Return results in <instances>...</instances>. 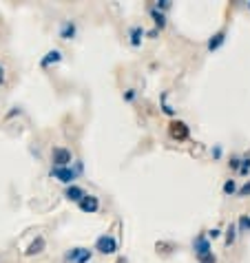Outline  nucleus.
Returning a JSON list of instances; mask_svg holds the SVG:
<instances>
[{"label":"nucleus","mask_w":250,"mask_h":263,"mask_svg":"<svg viewBox=\"0 0 250 263\" xmlns=\"http://www.w3.org/2000/svg\"><path fill=\"white\" fill-rule=\"evenodd\" d=\"M82 173V161H75V168L71 166H62V168H51V177L58 181H62V184L71 186L75 179H78V175Z\"/></svg>","instance_id":"1"},{"label":"nucleus","mask_w":250,"mask_h":263,"mask_svg":"<svg viewBox=\"0 0 250 263\" xmlns=\"http://www.w3.org/2000/svg\"><path fill=\"white\" fill-rule=\"evenodd\" d=\"M73 164V153L64 146H53L51 148V168H62V166Z\"/></svg>","instance_id":"2"},{"label":"nucleus","mask_w":250,"mask_h":263,"mask_svg":"<svg viewBox=\"0 0 250 263\" xmlns=\"http://www.w3.org/2000/svg\"><path fill=\"white\" fill-rule=\"evenodd\" d=\"M93 259V250H89V248H71V250H67V255H64V261L67 263H89Z\"/></svg>","instance_id":"3"},{"label":"nucleus","mask_w":250,"mask_h":263,"mask_svg":"<svg viewBox=\"0 0 250 263\" xmlns=\"http://www.w3.org/2000/svg\"><path fill=\"white\" fill-rule=\"evenodd\" d=\"M96 250L100 255H115L117 252V239L113 234H100L96 239Z\"/></svg>","instance_id":"4"},{"label":"nucleus","mask_w":250,"mask_h":263,"mask_svg":"<svg viewBox=\"0 0 250 263\" xmlns=\"http://www.w3.org/2000/svg\"><path fill=\"white\" fill-rule=\"evenodd\" d=\"M168 133H171L173 140L184 142V140H188V135H191V128H188V124L182 122V119H173V122L168 124Z\"/></svg>","instance_id":"5"},{"label":"nucleus","mask_w":250,"mask_h":263,"mask_svg":"<svg viewBox=\"0 0 250 263\" xmlns=\"http://www.w3.org/2000/svg\"><path fill=\"white\" fill-rule=\"evenodd\" d=\"M193 250H195V257H201L206 255V252H213V246H210V239L206 237L204 232L197 234L195 239H193Z\"/></svg>","instance_id":"6"},{"label":"nucleus","mask_w":250,"mask_h":263,"mask_svg":"<svg viewBox=\"0 0 250 263\" xmlns=\"http://www.w3.org/2000/svg\"><path fill=\"white\" fill-rule=\"evenodd\" d=\"M78 208L82 210V212L93 214V212H98V210H100V199H98L96 195H84V197L78 202Z\"/></svg>","instance_id":"7"},{"label":"nucleus","mask_w":250,"mask_h":263,"mask_svg":"<svg viewBox=\"0 0 250 263\" xmlns=\"http://www.w3.org/2000/svg\"><path fill=\"white\" fill-rule=\"evenodd\" d=\"M75 33H78V25H75V20H62V22H60L58 36L62 38V40H73Z\"/></svg>","instance_id":"8"},{"label":"nucleus","mask_w":250,"mask_h":263,"mask_svg":"<svg viewBox=\"0 0 250 263\" xmlns=\"http://www.w3.org/2000/svg\"><path fill=\"white\" fill-rule=\"evenodd\" d=\"M60 60H62V51H60V49H51V51H47V53L42 55L40 66H42V69H49V66L58 64Z\"/></svg>","instance_id":"9"},{"label":"nucleus","mask_w":250,"mask_h":263,"mask_svg":"<svg viewBox=\"0 0 250 263\" xmlns=\"http://www.w3.org/2000/svg\"><path fill=\"white\" fill-rule=\"evenodd\" d=\"M224 42H226V29H219L217 33H213V36L208 38L206 49H208V51H217V49H221V47H224Z\"/></svg>","instance_id":"10"},{"label":"nucleus","mask_w":250,"mask_h":263,"mask_svg":"<svg viewBox=\"0 0 250 263\" xmlns=\"http://www.w3.org/2000/svg\"><path fill=\"white\" fill-rule=\"evenodd\" d=\"M149 13H150V18H153V22H155V29L162 31L164 27H166V22H168L166 13H162V11H157V9H153V4H149Z\"/></svg>","instance_id":"11"},{"label":"nucleus","mask_w":250,"mask_h":263,"mask_svg":"<svg viewBox=\"0 0 250 263\" xmlns=\"http://www.w3.org/2000/svg\"><path fill=\"white\" fill-rule=\"evenodd\" d=\"M146 36V31H144V27L142 25H133L129 29V38H131V47H140L142 45V38Z\"/></svg>","instance_id":"12"},{"label":"nucleus","mask_w":250,"mask_h":263,"mask_svg":"<svg viewBox=\"0 0 250 263\" xmlns=\"http://www.w3.org/2000/svg\"><path fill=\"white\" fill-rule=\"evenodd\" d=\"M45 246H47V241H45V237H40V234H38V237L34 239V241L29 243V248H27V252L25 255L27 257H34V255H40L42 250H45Z\"/></svg>","instance_id":"13"},{"label":"nucleus","mask_w":250,"mask_h":263,"mask_svg":"<svg viewBox=\"0 0 250 263\" xmlns=\"http://www.w3.org/2000/svg\"><path fill=\"white\" fill-rule=\"evenodd\" d=\"M84 195H87V193H84V188H80V186H75V184L67 186V190H64V197H67L69 202H75V204H78Z\"/></svg>","instance_id":"14"},{"label":"nucleus","mask_w":250,"mask_h":263,"mask_svg":"<svg viewBox=\"0 0 250 263\" xmlns=\"http://www.w3.org/2000/svg\"><path fill=\"white\" fill-rule=\"evenodd\" d=\"M237 234H239V232H237V223H230V226L226 228V239H224L226 246H228V248L233 246V243L237 241Z\"/></svg>","instance_id":"15"},{"label":"nucleus","mask_w":250,"mask_h":263,"mask_svg":"<svg viewBox=\"0 0 250 263\" xmlns=\"http://www.w3.org/2000/svg\"><path fill=\"white\" fill-rule=\"evenodd\" d=\"M159 102H162V113H166V115H171V117L175 115V108L168 104V93H166V91L159 95Z\"/></svg>","instance_id":"16"},{"label":"nucleus","mask_w":250,"mask_h":263,"mask_svg":"<svg viewBox=\"0 0 250 263\" xmlns=\"http://www.w3.org/2000/svg\"><path fill=\"white\" fill-rule=\"evenodd\" d=\"M237 179H226L224 186H221V190H224V195H237Z\"/></svg>","instance_id":"17"},{"label":"nucleus","mask_w":250,"mask_h":263,"mask_svg":"<svg viewBox=\"0 0 250 263\" xmlns=\"http://www.w3.org/2000/svg\"><path fill=\"white\" fill-rule=\"evenodd\" d=\"M237 232H250V214H242L237 219Z\"/></svg>","instance_id":"18"},{"label":"nucleus","mask_w":250,"mask_h":263,"mask_svg":"<svg viewBox=\"0 0 250 263\" xmlns=\"http://www.w3.org/2000/svg\"><path fill=\"white\" fill-rule=\"evenodd\" d=\"M239 175H242V177H248V175H250V155L242 157V166H239Z\"/></svg>","instance_id":"19"},{"label":"nucleus","mask_w":250,"mask_h":263,"mask_svg":"<svg viewBox=\"0 0 250 263\" xmlns=\"http://www.w3.org/2000/svg\"><path fill=\"white\" fill-rule=\"evenodd\" d=\"M173 7V2L171 0H157V2H153V9H157V11H168V9Z\"/></svg>","instance_id":"20"},{"label":"nucleus","mask_w":250,"mask_h":263,"mask_svg":"<svg viewBox=\"0 0 250 263\" xmlns=\"http://www.w3.org/2000/svg\"><path fill=\"white\" fill-rule=\"evenodd\" d=\"M228 166H230V170H237V173H239V166H242V157H239V155H230Z\"/></svg>","instance_id":"21"},{"label":"nucleus","mask_w":250,"mask_h":263,"mask_svg":"<svg viewBox=\"0 0 250 263\" xmlns=\"http://www.w3.org/2000/svg\"><path fill=\"white\" fill-rule=\"evenodd\" d=\"M135 98H138V89H126L124 91V102H135Z\"/></svg>","instance_id":"22"},{"label":"nucleus","mask_w":250,"mask_h":263,"mask_svg":"<svg viewBox=\"0 0 250 263\" xmlns=\"http://www.w3.org/2000/svg\"><path fill=\"white\" fill-rule=\"evenodd\" d=\"M197 261H200V263H217V257L213 255V252H206V255L197 257Z\"/></svg>","instance_id":"23"},{"label":"nucleus","mask_w":250,"mask_h":263,"mask_svg":"<svg viewBox=\"0 0 250 263\" xmlns=\"http://www.w3.org/2000/svg\"><path fill=\"white\" fill-rule=\"evenodd\" d=\"M237 197H250V181H246L244 186L237 188Z\"/></svg>","instance_id":"24"},{"label":"nucleus","mask_w":250,"mask_h":263,"mask_svg":"<svg viewBox=\"0 0 250 263\" xmlns=\"http://www.w3.org/2000/svg\"><path fill=\"white\" fill-rule=\"evenodd\" d=\"M221 153H224V148H221L219 144L213 146V159H221Z\"/></svg>","instance_id":"25"},{"label":"nucleus","mask_w":250,"mask_h":263,"mask_svg":"<svg viewBox=\"0 0 250 263\" xmlns=\"http://www.w3.org/2000/svg\"><path fill=\"white\" fill-rule=\"evenodd\" d=\"M219 234H221L219 228H213V230H208V232H206V237H208V239H217Z\"/></svg>","instance_id":"26"},{"label":"nucleus","mask_w":250,"mask_h":263,"mask_svg":"<svg viewBox=\"0 0 250 263\" xmlns=\"http://www.w3.org/2000/svg\"><path fill=\"white\" fill-rule=\"evenodd\" d=\"M4 80H7V75H4V66L0 62V84H4Z\"/></svg>","instance_id":"27"},{"label":"nucleus","mask_w":250,"mask_h":263,"mask_svg":"<svg viewBox=\"0 0 250 263\" xmlns=\"http://www.w3.org/2000/svg\"><path fill=\"white\" fill-rule=\"evenodd\" d=\"M248 9H250V2H248Z\"/></svg>","instance_id":"28"}]
</instances>
